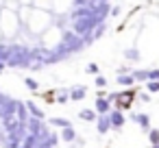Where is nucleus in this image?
<instances>
[{
  "label": "nucleus",
  "mask_w": 159,
  "mask_h": 148,
  "mask_svg": "<svg viewBox=\"0 0 159 148\" xmlns=\"http://www.w3.org/2000/svg\"><path fill=\"white\" fill-rule=\"evenodd\" d=\"M94 111H96L98 115H107V113H111V111H113L111 100H109V98H98L96 105H94Z\"/></svg>",
  "instance_id": "nucleus-1"
},
{
  "label": "nucleus",
  "mask_w": 159,
  "mask_h": 148,
  "mask_svg": "<svg viewBox=\"0 0 159 148\" xmlns=\"http://www.w3.org/2000/svg\"><path fill=\"white\" fill-rule=\"evenodd\" d=\"M96 131H98L100 135H107V133L111 131V120H109V113H107V115H98V118H96Z\"/></svg>",
  "instance_id": "nucleus-2"
},
{
  "label": "nucleus",
  "mask_w": 159,
  "mask_h": 148,
  "mask_svg": "<svg viewBox=\"0 0 159 148\" xmlns=\"http://www.w3.org/2000/svg\"><path fill=\"white\" fill-rule=\"evenodd\" d=\"M109 120H111V128H122L124 122H126L124 111H118V109H113V111L109 113Z\"/></svg>",
  "instance_id": "nucleus-3"
},
{
  "label": "nucleus",
  "mask_w": 159,
  "mask_h": 148,
  "mask_svg": "<svg viewBox=\"0 0 159 148\" xmlns=\"http://www.w3.org/2000/svg\"><path fill=\"white\" fill-rule=\"evenodd\" d=\"M24 105H26V111H29V115H31V118L44 120V111H42V109H39V107H37V105H35L33 100H26Z\"/></svg>",
  "instance_id": "nucleus-4"
},
{
  "label": "nucleus",
  "mask_w": 159,
  "mask_h": 148,
  "mask_svg": "<svg viewBox=\"0 0 159 148\" xmlns=\"http://www.w3.org/2000/svg\"><path fill=\"white\" fill-rule=\"evenodd\" d=\"M133 120H135V122H137V124H139L146 133L150 131V118H148L146 113H135V115H133Z\"/></svg>",
  "instance_id": "nucleus-5"
},
{
  "label": "nucleus",
  "mask_w": 159,
  "mask_h": 148,
  "mask_svg": "<svg viewBox=\"0 0 159 148\" xmlns=\"http://www.w3.org/2000/svg\"><path fill=\"white\" fill-rule=\"evenodd\" d=\"M87 96L85 87H70V100H83Z\"/></svg>",
  "instance_id": "nucleus-6"
},
{
  "label": "nucleus",
  "mask_w": 159,
  "mask_h": 148,
  "mask_svg": "<svg viewBox=\"0 0 159 148\" xmlns=\"http://www.w3.org/2000/svg\"><path fill=\"white\" fill-rule=\"evenodd\" d=\"M79 118H81L83 122H96V118H98V113H96L94 109H81V113H79Z\"/></svg>",
  "instance_id": "nucleus-7"
},
{
  "label": "nucleus",
  "mask_w": 159,
  "mask_h": 148,
  "mask_svg": "<svg viewBox=\"0 0 159 148\" xmlns=\"http://www.w3.org/2000/svg\"><path fill=\"white\" fill-rule=\"evenodd\" d=\"M61 139H63V141H70V144H72V141L76 139V131H74L72 126H68V128H61Z\"/></svg>",
  "instance_id": "nucleus-8"
},
{
  "label": "nucleus",
  "mask_w": 159,
  "mask_h": 148,
  "mask_svg": "<svg viewBox=\"0 0 159 148\" xmlns=\"http://www.w3.org/2000/svg\"><path fill=\"white\" fill-rule=\"evenodd\" d=\"M50 124H52V126H57V128H68V126H72V124H70V120H66V118H52V120H50Z\"/></svg>",
  "instance_id": "nucleus-9"
},
{
  "label": "nucleus",
  "mask_w": 159,
  "mask_h": 148,
  "mask_svg": "<svg viewBox=\"0 0 159 148\" xmlns=\"http://www.w3.org/2000/svg\"><path fill=\"white\" fill-rule=\"evenodd\" d=\"M131 76H133L135 81H146V83H148V70H133Z\"/></svg>",
  "instance_id": "nucleus-10"
},
{
  "label": "nucleus",
  "mask_w": 159,
  "mask_h": 148,
  "mask_svg": "<svg viewBox=\"0 0 159 148\" xmlns=\"http://www.w3.org/2000/svg\"><path fill=\"white\" fill-rule=\"evenodd\" d=\"M133 81H135V78H133L131 74H118V83H120L122 87H129V85H133Z\"/></svg>",
  "instance_id": "nucleus-11"
},
{
  "label": "nucleus",
  "mask_w": 159,
  "mask_h": 148,
  "mask_svg": "<svg viewBox=\"0 0 159 148\" xmlns=\"http://www.w3.org/2000/svg\"><path fill=\"white\" fill-rule=\"evenodd\" d=\"M148 139H150L152 146L159 144V128H150V131H148Z\"/></svg>",
  "instance_id": "nucleus-12"
},
{
  "label": "nucleus",
  "mask_w": 159,
  "mask_h": 148,
  "mask_svg": "<svg viewBox=\"0 0 159 148\" xmlns=\"http://www.w3.org/2000/svg\"><path fill=\"white\" fill-rule=\"evenodd\" d=\"M68 100H70V89H61V92H59V96H57V102H61V105H63V102H68Z\"/></svg>",
  "instance_id": "nucleus-13"
},
{
  "label": "nucleus",
  "mask_w": 159,
  "mask_h": 148,
  "mask_svg": "<svg viewBox=\"0 0 159 148\" xmlns=\"http://www.w3.org/2000/svg\"><path fill=\"white\" fill-rule=\"evenodd\" d=\"M146 89H148L150 94L159 92V81H148V83H146Z\"/></svg>",
  "instance_id": "nucleus-14"
},
{
  "label": "nucleus",
  "mask_w": 159,
  "mask_h": 148,
  "mask_svg": "<svg viewBox=\"0 0 159 148\" xmlns=\"http://www.w3.org/2000/svg\"><path fill=\"white\" fill-rule=\"evenodd\" d=\"M24 83H26V87H29V89H33V92L39 87V83H37L35 78H24Z\"/></svg>",
  "instance_id": "nucleus-15"
},
{
  "label": "nucleus",
  "mask_w": 159,
  "mask_h": 148,
  "mask_svg": "<svg viewBox=\"0 0 159 148\" xmlns=\"http://www.w3.org/2000/svg\"><path fill=\"white\" fill-rule=\"evenodd\" d=\"M124 57H126V59H131V61H135V59H139V52H137V50H126V52H124Z\"/></svg>",
  "instance_id": "nucleus-16"
},
{
  "label": "nucleus",
  "mask_w": 159,
  "mask_h": 148,
  "mask_svg": "<svg viewBox=\"0 0 159 148\" xmlns=\"http://www.w3.org/2000/svg\"><path fill=\"white\" fill-rule=\"evenodd\" d=\"M96 87H98V89H102V87H107V78L98 74V76H96Z\"/></svg>",
  "instance_id": "nucleus-17"
},
{
  "label": "nucleus",
  "mask_w": 159,
  "mask_h": 148,
  "mask_svg": "<svg viewBox=\"0 0 159 148\" xmlns=\"http://www.w3.org/2000/svg\"><path fill=\"white\" fill-rule=\"evenodd\" d=\"M148 81H159V68L157 70H148Z\"/></svg>",
  "instance_id": "nucleus-18"
},
{
  "label": "nucleus",
  "mask_w": 159,
  "mask_h": 148,
  "mask_svg": "<svg viewBox=\"0 0 159 148\" xmlns=\"http://www.w3.org/2000/svg\"><path fill=\"white\" fill-rule=\"evenodd\" d=\"M85 70H87V74H98V65H96V63H89Z\"/></svg>",
  "instance_id": "nucleus-19"
},
{
  "label": "nucleus",
  "mask_w": 159,
  "mask_h": 148,
  "mask_svg": "<svg viewBox=\"0 0 159 148\" xmlns=\"http://www.w3.org/2000/svg\"><path fill=\"white\" fill-rule=\"evenodd\" d=\"M139 100H144V102H148V100H150V96H148L146 92H139Z\"/></svg>",
  "instance_id": "nucleus-20"
},
{
  "label": "nucleus",
  "mask_w": 159,
  "mask_h": 148,
  "mask_svg": "<svg viewBox=\"0 0 159 148\" xmlns=\"http://www.w3.org/2000/svg\"><path fill=\"white\" fill-rule=\"evenodd\" d=\"M5 65H7L5 61H0V72H2V70H5Z\"/></svg>",
  "instance_id": "nucleus-21"
},
{
  "label": "nucleus",
  "mask_w": 159,
  "mask_h": 148,
  "mask_svg": "<svg viewBox=\"0 0 159 148\" xmlns=\"http://www.w3.org/2000/svg\"><path fill=\"white\" fill-rule=\"evenodd\" d=\"M152 148H159V144H155V146H152Z\"/></svg>",
  "instance_id": "nucleus-22"
}]
</instances>
